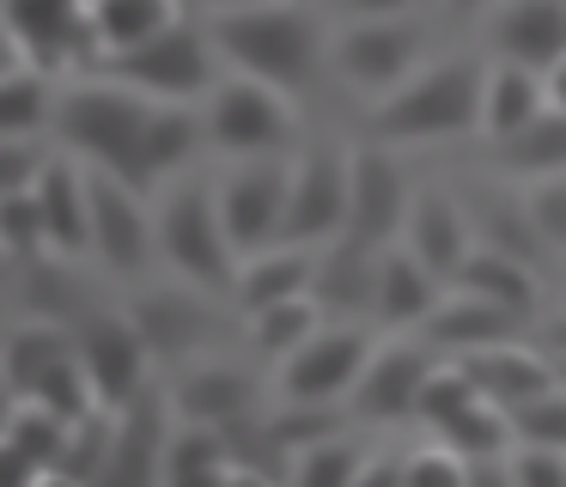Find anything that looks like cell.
Segmentation results:
<instances>
[{"label": "cell", "instance_id": "cell-12", "mask_svg": "<svg viewBox=\"0 0 566 487\" xmlns=\"http://www.w3.org/2000/svg\"><path fill=\"white\" fill-rule=\"evenodd\" d=\"M432 365H439V348H432V341L427 348H420V341H384V348H371V360H366V372H359L347 408H354L359 421H371V426L415 421Z\"/></svg>", "mask_w": 566, "mask_h": 487}, {"label": "cell", "instance_id": "cell-8", "mask_svg": "<svg viewBox=\"0 0 566 487\" xmlns=\"http://www.w3.org/2000/svg\"><path fill=\"white\" fill-rule=\"evenodd\" d=\"M213 195H220V219L232 231L238 256H256L269 244H281L293 165L286 158H232V170L213 183Z\"/></svg>", "mask_w": 566, "mask_h": 487}, {"label": "cell", "instance_id": "cell-44", "mask_svg": "<svg viewBox=\"0 0 566 487\" xmlns=\"http://www.w3.org/2000/svg\"><path fill=\"white\" fill-rule=\"evenodd\" d=\"M469 457L457 445H444V438H432V445H420V450H408L402 457V481H444V487H457V481H469Z\"/></svg>", "mask_w": 566, "mask_h": 487}, {"label": "cell", "instance_id": "cell-28", "mask_svg": "<svg viewBox=\"0 0 566 487\" xmlns=\"http://www.w3.org/2000/svg\"><path fill=\"white\" fill-rule=\"evenodd\" d=\"M311 274H317V250H311V244H269V250L238 262L232 292H238L244 311H262V304L293 299V292H311Z\"/></svg>", "mask_w": 566, "mask_h": 487}, {"label": "cell", "instance_id": "cell-27", "mask_svg": "<svg viewBox=\"0 0 566 487\" xmlns=\"http://www.w3.org/2000/svg\"><path fill=\"white\" fill-rule=\"evenodd\" d=\"M250 402H256V384L244 372H232V365H196L171 390V414L177 421H201V426L250 421Z\"/></svg>", "mask_w": 566, "mask_h": 487}, {"label": "cell", "instance_id": "cell-14", "mask_svg": "<svg viewBox=\"0 0 566 487\" xmlns=\"http://www.w3.org/2000/svg\"><path fill=\"white\" fill-rule=\"evenodd\" d=\"M86 183H92V250H98L116 274H140L147 256L159 250V219H147L140 189H128L111 170L86 165Z\"/></svg>", "mask_w": 566, "mask_h": 487}, {"label": "cell", "instance_id": "cell-21", "mask_svg": "<svg viewBox=\"0 0 566 487\" xmlns=\"http://www.w3.org/2000/svg\"><path fill=\"white\" fill-rule=\"evenodd\" d=\"M402 244H408V250H415L439 280H457V268L469 262V250H475V231H469V214H463V207H457L444 189H420L415 207H408Z\"/></svg>", "mask_w": 566, "mask_h": 487}, {"label": "cell", "instance_id": "cell-36", "mask_svg": "<svg viewBox=\"0 0 566 487\" xmlns=\"http://www.w3.org/2000/svg\"><path fill=\"white\" fill-rule=\"evenodd\" d=\"M208 141V116H196L189 104H171V97H159V110H153V170H159V183L171 177V170H184L189 158H196V146Z\"/></svg>", "mask_w": 566, "mask_h": 487}, {"label": "cell", "instance_id": "cell-13", "mask_svg": "<svg viewBox=\"0 0 566 487\" xmlns=\"http://www.w3.org/2000/svg\"><path fill=\"white\" fill-rule=\"evenodd\" d=\"M347 231V158L335 146H311L293 165V195H286L281 244H329Z\"/></svg>", "mask_w": 566, "mask_h": 487}, {"label": "cell", "instance_id": "cell-10", "mask_svg": "<svg viewBox=\"0 0 566 487\" xmlns=\"http://www.w3.org/2000/svg\"><path fill=\"white\" fill-rule=\"evenodd\" d=\"M408 207H415V195H408L402 165L384 153V141L347 153V238L384 250V244L402 238Z\"/></svg>", "mask_w": 566, "mask_h": 487}, {"label": "cell", "instance_id": "cell-20", "mask_svg": "<svg viewBox=\"0 0 566 487\" xmlns=\"http://www.w3.org/2000/svg\"><path fill=\"white\" fill-rule=\"evenodd\" d=\"M67 438H74V421L43 408L38 396L13 402L7 408V469H13V481H62Z\"/></svg>", "mask_w": 566, "mask_h": 487}, {"label": "cell", "instance_id": "cell-34", "mask_svg": "<svg viewBox=\"0 0 566 487\" xmlns=\"http://www.w3.org/2000/svg\"><path fill=\"white\" fill-rule=\"evenodd\" d=\"M323 317L329 311L317 304V292H293V299H281V304H262V311H250V348L281 365L293 348H305V341L317 335Z\"/></svg>", "mask_w": 566, "mask_h": 487}, {"label": "cell", "instance_id": "cell-2", "mask_svg": "<svg viewBox=\"0 0 566 487\" xmlns=\"http://www.w3.org/2000/svg\"><path fill=\"white\" fill-rule=\"evenodd\" d=\"M481 92L488 68L469 55L415 68L396 92H384L366 116V134L384 146H420V141H463L481 134Z\"/></svg>", "mask_w": 566, "mask_h": 487}, {"label": "cell", "instance_id": "cell-1", "mask_svg": "<svg viewBox=\"0 0 566 487\" xmlns=\"http://www.w3.org/2000/svg\"><path fill=\"white\" fill-rule=\"evenodd\" d=\"M153 110H159V97H147L140 85L116 80V73H98V80H80V85H67V92L55 97L50 128L62 134V146L74 158H86V165L111 170V177H123L128 189L147 195L153 183H159L153 153H147Z\"/></svg>", "mask_w": 566, "mask_h": 487}, {"label": "cell", "instance_id": "cell-26", "mask_svg": "<svg viewBox=\"0 0 566 487\" xmlns=\"http://www.w3.org/2000/svg\"><path fill=\"white\" fill-rule=\"evenodd\" d=\"M548 110V73L524 68V61H493L488 68V92H481V134L505 141V134L530 128V122Z\"/></svg>", "mask_w": 566, "mask_h": 487}, {"label": "cell", "instance_id": "cell-47", "mask_svg": "<svg viewBox=\"0 0 566 487\" xmlns=\"http://www.w3.org/2000/svg\"><path fill=\"white\" fill-rule=\"evenodd\" d=\"M354 19H408V12L420 7V0H342Z\"/></svg>", "mask_w": 566, "mask_h": 487}, {"label": "cell", "instance_id": "cell-43", "mask_svg": "<svg viewBox=\"0 0 566 487\" xmlns=\"http://www.w3.org/2000/svg\"><path fill=\"white\" fill-rule=\"evenodd\" d=\"M524 207H530V219H536L542 244H548L554 256H566V170H560V177H536V183H530Z\"/></svg>", "mask_w": 566, "mask_h": 487}, {"label": "cell", "instance_id": "cell-17", "mask_svg": "<svg viewBox=\"0 0 566 487\" xmlns=\"http://www.w3.org/2000/svg\"><path fill=\"white\" fill-rule=\"evenodd\" d=\"M128 317H135V329L147 335L153 360H177V353L201 348V341L220 335V317H213L208 292H177V287H159V292H140L135 304H128Z\"/></svg>", "mask_w": 566, "mask_h": 487}, {"label": "cell", "instance_id": "cell-48", "mask_svg": "<svg viewBox=\"0 0 566 487\" xmlns=\"http://www.w3.org/2000/svg\"><path fill=\"white\" fill-rule=\"evenodd\" d=\"M536 341L554 353V360H566V311H554V317H542L536 323Z\"/></svg>", "mask_w": 566, "mask_h": 487}, {"label": "cell", "instance_id": "cell-45", "mask_svg": "<svg viewBox=\"0 0 566 487\" xmlns=\"http://www.w3.org/2000/svg\"><path fill=\"white\" fill-rule=\"evenodd\" d=\"M512 421H517V438H542V445H566V377H560V390H548V396H536L530 408H517Z\"/></svg>", "mask_w": 566, "mask_h": 487}, {"label": "cell", "instance_id": "cell-6", "mask_svg": "<svg viewBox=\"0 0 566 487\" xmlns=\"http://www.w3.org/2000/svg\"><path fill=\"white\" fill-rule=\"evenodd\" d=\"M213 61H220V49H213V31L208 24H189L177 19L171 31H159L153 43L140 49H123V55L98 61V73H116V80L140 85L147 97H171V104H189V97L213 92Z\"/></svg>", "mask_w": 566, "mask_h": 487}, {"label": "cell", "instance_id": "cell-39", "mask_svg": "<svg viewBox=\"0 0 566 487\" xmlns=\"http://www.w3.org/2000/svg\"><path fill=\"white\" fill-rule=\"evenodd\" d=\"M111 450H116V408H92L86 421H74L62 481H104L111 475Z\"/></svg>", "mask_w": 566, "mask_h": 487}, {"label": "cell", "instance_id": "cell-25", "mask_svg": "<svg viewBox=\"0 0 566 487\" xmlns=\"http://www.w3.org/2000/svg\"><path fill=\"white\" fill-rule=\"evenodd\" d=\"M165 414H171V402L147 396V390L128 408H116V450H111V475L104 481H159L165 445H171Z\"/></svg>", "mask_w": 566, "mask_h": 487}, {"label": "cell", "instance_id": "cell-33", "mask_svg": "<svg viewBox=\"0 0 566 487\" xmlns=\"http://www.w3.org/2000/svg\"><path fill=\"white\" fill-rule=\"evenodd\" d=\"M177 19H184L177 0H92V31H98V43H104V61L123 55V49L153 43V37L171 31Z\"/></svg>", "mask_w": 566, "mask_h": 487}, {"label": "cell", "instance_id": "cell-9", "mask_svg": "<svg viewBox=\"0 0 566 487\" xmlns=\"http://www.w3.org/2000/svg\"><path fill=\"white\" fill-rule=\"evenodd\" d=\"M7 37H13V55L50 73L104 61V43L92 31V0H7Z\"/></svg>", "mask_w": 566, "mask_h": 487}, {"label": "cell", "instance_id": "cell-37", "mask_svg": "<svg viewBox=\"0 0 566 487\" xmlns=\"http://www.w3.org/2000/svg\"><path fill=\"white\" fill-rule=\"evenodd\" d=\"M475 402H488V396H481V384L469 377V365L451 353V360H439V365H432L427 390H420L415 421H427L432 433H444V426H451V421H463V414L475 408Z\"/></svg>", "mask_w": 566, "mask_h": 487}, {"label": "cell", "instance_id": "cell-18", "mask_svg": "<svg viewBox=\"0 0 566 487\" xmlns=\"http://www.w3.org/2000/svg\"><path fill=\"white\" fill-rule=\"evenodd\" d=\"M390 250V244H384ZM384 250H371V244L359 238H329L317 244V274H311V292H317V304L329 317H366L371 304H378V262Z\"/></svg>", "mask_w": 566, "mask_h": 487}, {"label": "cell", "instance_id": "cell-49", "mask_svg": "<svg viewBox=\"0 0 566 487\" xmlns=\"http://www.w3.org/2000/svg\"><path fill=\"white\" fill-rule=\"evenodd\" d=\"M548 104H560V110H566V55L548 68Z\"/></svg>", "mask_w": 566, "mask_h": 487}, {"label": "cell", "instance_id": "cell-46", "mask_svg": "<svg viewBox=\"0 0 566 487\" xmlns=\"http://www.w3.org/2000/svg\"><path fill=\"white\" fill-rule=\"evenodd\" d=\"M43 165H50V153H31V134H7V146H0V195L31 189L43 177Z\"/></svg>", "mask_w": 566, "mask_h": 487}, {"label": "cell", "instance_id": "cell-19", "mask_svg": "<svg viewBox=\"0 0 566 487\" xmlns=\"http://www.w3.org/2000/svg\"><path fill=\"white\" fill-rule=\"evenodd\" d=\"M38 195L43 231H50L55 256H80L92 250V183H86V158H50L43 177L31 183Z\"/></svg>", "mask_w": 566, "mask_h": 487}, {"label": "cell", "instance_id": "cell-40", "mask_svg": "<svg viewBox=\"0 0 566 487\" xmlns=\"http://www.w3.org/2000/svg\"><path fill=\"white\" fill-rule=\"evenodd\" d=\"M19 304H25V317H50V323H67V317H80V292H74V274H62V268H50V256H38V262H19Z\"/></svg>", "mask_w": 566, "mask_h": 487}, {"label": "cell", "instance_id": "cell-5", "mask_svg": "<svg viewBox=\"0 0 566 487\" xmlns=\"http://www.w3.org/2000/svg\"><path fill=\"white\" fill-rule=\"evenodd\" d=\"M293 92L269 80L232 73L208 92V146L226 158H281L298 141V116L286 104Z\"/></svg>", "mask_w": 566, "mask_h": 487}, {"label": "cell", "instance_id": "cell-23", "mask_svg": "<svg viewBox=\"0 0 566 487\" xmlns=\"http://www.w3.org/2000/svg\"><path fill=\"white\" fill-rule=\"evenodd\" d=\"M444 287H451V280H439L402 238H396L378 262V304H371V317H378L384 329H420L439 311Z\"/></svg>", "mask_w": 566, "mask_h": 487}, {"label": "cell", "instance_id": "cell-31", "mask_svg": "<svg viewBox=\"0 0 566 487\" xmlns=\"http://www.w3.org/2000/svg\"><path fill=\"white\" fill-rule=\"evenodd\" d=\"M67 353H74V335H67V323H50V317H25V323H13V335H7V396L25 402L31 390L43 384V372L50 365H62Z\"/></svg>", "mask_w": 566, "mask_h": 487}, {"label": "cell", "instance_id": "cell-42", "mask_svg": "<svg viewBox=\"0 0 566 487\" xmlns=\"http://www.w3.org/2000/svg\"><path fill=\"white\" fill-rule=\"evenodd\" d=\"M505 475L517 487H566V445H542V438H517L505 450Z\"/></svg>", "mask_w": 566, "mask_h": 487}, {"label": "cell", "instance_id": "cell-15", "mask_svg": "<svg viewBox=\"0 0 566 487\" xmlns=\"http://www.w3.org/2000/svg\"><path fill=\"white\" fill-rule=\"evenodd\" d=\"M415 55H420V37H415V24H402V19H359L354 31H342V43H335L342 80L366 97L396 92V85L415 73Z\"/></svg>", "mask_w": 566, "mask_h": 487}, {"label": "cell", "instance_id": "cell-41", "mask_svg": "<svg viewBox=\"0 0 566 487\" xmlns=\"http://www.w3.org/2000/svg\"><path fill=\"white\" fill-rule=\"evenodd\" d=\"M0 244H7V262H38L50 256V231H43V214H38V195L19 189V195H0Z\"/></svg>", "mask_w": 566, "mask_h": 487}, {"label": "cell", "instance_id": "cell-29", "mask_svg": "<svg viewBox=\"0 0 566 487\" xmlns=\"http://www.w3.org/2000/svg\"><path fill=\"white\" fill-rule=\"evenodd\" d=\"M451 287L481 292V299H493V304H505V311H517V317H530V323H536V299H542L536 268H530L524 256L500 250V244H475V250H469V262L457 268Z\"/></svg>", "mask_w": 566, "mask_h": 487}, {"label": "cell", "instance_id": "cell-32", "mask_svg": "<svg viewBox=\"0 0 566 487\" xmlns=\"http://www.w3.org/2000/svg\"><path fill=\"white\" fill-rule=\"evenodd\" d=\"M493 165L500 170H517V177H560L566 170V110L548 104L530 128L505 134V141H493Z\"/></svg>", "mask_w": 566, "mask_h": 487}, {"label": "cell", "instance_id": "cell-7", "mask_svg": "<svg viewBox=\"0 0 566 487\" xmlns=\"http://www.w3.org/2000/svg\"><path fill=\"white\" fill-rule=\"evenodd\" d=\"M366 360H371V335L354 317H335V323H323L305 348H293L281 360V396L286 402H317V408H342V402L354 396Z\"/></svg>", "mask_w": 566, "mask_h": 487}, {"label": "cell", "instance_id": "cell-3", "mask_svg": "<svg viewBox=\"0 0 566 487\" xmlns=\"http://www.w3.org/2000/svg\"><path fill=\"white\" fill-rule=\"evenodd\" d=\"M208 31H213V49L232 61V73L269 80L281 92H298L317 73V55H323V31L298 0H262V7L213 12Z\"/></svg>", "mask_w": 566, "mask_h": 487}, {"label": "cell", "instance_id": "cell-38", "mask_svg": "<svg viewBox=\"0 0 566 487\" xmlns=\"http://www.w3.org/2000/svg\"><path fill=\"white\" fill-rule=\"evenodd\" d=\"M366 469H371V457L354 445V438H317V445H305V450H293V481H305V487H354V481H366Z\"/></svg>", "mask_w": 566, "mask_h": 487}, {"label": "cell", "instance_id": "cell-11", "mask_svg": "<svg viewBox=\"0 0 566 487\" xmlns=\"http://www.w3.org/2000/svg\"><path fill=\"white\" fill-rule=\"evenodd\" d=\"M74 348H80V365L92 372V384H98L104 408H128V402L147 390L153 348H147V335L135 329V317H128V311H92V317H80Z\"/></svg>", "mask_w": 566, "mask_h": 487}, {"label": "cell", "instance_id": "cell-16", "mask_svg": "<svg viewBox=\"0 0 566 487\" xmlns=\"http://www.w3.org/2000/svg\"><path fill=\"white\" fill-rule=\"evenodd\" d=\"M457 360L469 365V377L481 384V396L500 402V408H530L536 396H548V390H560V360H554L548 348H524V341H488V348H469L457 353Z\"/></svg>", "mask_w": 566, "mask_h": 487}, {"label": "cell", "instance_id": "cell-35", "mask_svg": "<svg viewBox=\"0 0 566 487\" xmlns=\"http://www.w3.org/2000/svg\"><path fill=\"white\" fill-rule=\"evenodd\" d=\"M55 122V97H50V68L13 55L0 73V134H38Z\"/></svg>", "mask_w": 566, "mask_h": 487}, {"label": "cell", "instance_id": "cell-4", "mask_svg": "<svg viewBox=\"0 0 566 487\" xmlns=\"http://www.w3.org/2000/svg\"><path fill=\"white\" fill-rule=\"evenodd\" d=\"M159 256L201 292H232L238 287V244L220 219V195L213 189H171L159 207Z\"/></svg>", "mask_w": 566, "mask_h": 487}, {"label": "cell", "instance_id": "cell-30", "mask_svg": "<svg viewBox=\"0 0 566 487\" xmlns=\"http://www.w3.org/2000/svg\"><path fill=\"white\" fill-rule=\"evenodd\" d=\"M226 475H244L238 469V445H232V426H201V421H184L165 445V463H159V481H226Z\"/></svg>", "mask_w": 566, "mask_h": 487}, {"label": "cell", "instance_id": "cell-50", "mask_svg": "<svg viewBox=\"0 0 566 487\" xmlns=\"http://www.w3.org/2000/svg\"><path fill=\"white\" fill-rule=\"evenodd\" d=\"M213 12H232V7H262V0H208Z\"/></svg>", "mask_w": 566, "mask_h": 487}, {"label": "cell", "instance_id": "cell-24", "mask_svg": "<svg viewBox=\"0 0 566 487\" xmlns=\"http://www.w3.org/2000/svg\"><path fill=\"white\" fill-rule=\"evenodd\" d=\"M493 49L548 73L566 55V0H505L493 19Z\"/></svg>", "mask_w": 566, "mask_h": 487}, {"label": "cell", "instance_id": "cell-22", "mask_svg": "<svg viewBox=\"0 0 566 487\" xmlns=\"http://www.w3.org/2000/svg\"><path fill=\"white\" fill-rule=\"evenodd\" d=\"M524 323H530V317L505 311V304L481 299V292L451 287V292L439 299V311H432L427 323H420V335H427L439 353H469V348H488V341H512V335H524Z\"/></svg>", "mask_w": 566, "mask_h": 487}, {"label": "cell", "instance_id": "cell-51", "mask_svg": "<svg viewBox=\"0 0 566 487\" xmlns=\"http://www.w3.org/2000/svg\"><path fill=\"white\" fill-rule=\"evenodd\" d=\"M457 12H481V7H493V0H451Z\"/></svg>", "mask_w": 566, "mask_h": 487}]
</instances>
